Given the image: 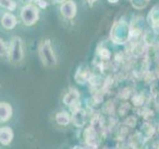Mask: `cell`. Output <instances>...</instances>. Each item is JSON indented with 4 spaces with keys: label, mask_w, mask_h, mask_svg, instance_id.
<instances>
[{
    "label": "cell",
    "mask_w": 159,
    "mask_h": 149,
    "mask_svg": "<svg viewBox=\"0 0 159 149\" xmlns=\"http://www.w3.org/2000/svg\"><path fill=\"white\" fill-rule=\"evenodd\" d=\"M38 9L33 6V5H27V6L23 7L21 11V18L25 25L30 26V25L34 24L38 20Z\"/></svg>",
    "instance_id": "cell-3"
},
{
    "label": "cell",
    "mask_w": 159,
    "mask_h": 149,
    "mask_svg": "<svg viewBox=\"0 0 159 149\" xmlns=\"http://www.w3.org/2000/svg\"><path fill=\"white\" fill-rule=\"evenodd\" d=\"M0 6L8 10H14L16 7V3L14 2V0H0Z\"/></svg>",
    "instance_id": "cell-10"
},
{
    "label": "cell",
    "mask_w": 159,
    "mask_h": 149,
    "mask_svg": "<svg viewBox=\"0 0 159 149\" xmlns=\"http://www.w3.org/2000/svg\"><path fill=\"white\" fill-rule=\"evenodd\" d=\"M56 120L61 125H66L70 121V115L67 112H60L56 115Z\"/></svg>",
    "instance_id": "cell-9"
},
{
    "label": "cell",
    "mask_w": 159,
    "mask_h": 149,
    "mask_svg": "<svg viewBox=\"0 0 159 149\" xmlns=\"http://www.w3.org/2000/svg\"><path fill=\"white\" fill-rule=\"evenodd\" d=\"M9 60L13 63H18L23 59V43L21 38L14 37L9 47Z\"/></svg>",
    "instance_id": "cell-2"
},
{
    "label": "cell",
    "mask_w": 159,
    "mask_h": 149,
    "mask_svg": "<svg viewBox=\"0 0 159 149\" xmlns=\"http://www.w3.org/2000/svg\"><path fill=\"white\" fill-rule=\"evenodd\" d=\"M12 108L10 104L5 102H0V122H5L11 117Z\"/></svg>",
    "instance_id": "cell-6"
},
{
    "label": "cell",
    "mask_w": 159,
    "mask_h": 149,
    "mask_svg": "<svg viewBox=\"0 0 159 149\" xmlns=\"http://www.w3.org/2000/svg\"><path fill=\"white\" fill-rule=\"evenodd\" d=\"M76 4H75L74 1H68V2H65L62 7H61V13L63 14V16H65L68 19H71L75 16L76 14Z\"/></svg>",
    "instance_id": "cell-4"
},
{
    "label": "cell",
    "mask_w": 159,
    "mask_h": 149,
    "mask_svg": "<svg viewBox=\"0 0 159 149\" xmlns=\"http://www.w3.org/2000/svg\"><path fill=\"white\" fill-rule=\"evenodd\" d=\"M40 58H41L43 64L46 67H54L57 64V59L53 52V49L51 47V42L49 40L44 41L39 49Z\"/></svg>",
    "instance_id": "cell-1"
},
{
    "label": "cell",
    "mask_w": 159,
    "mask_h": 149,
    "mask_svg": "<svg viewBox=\"0 0 159 149\" xmlns=\"http://www.w3.org/2000/svg\"><path fill=\"white\" fill-rule=\"evenodd\" d=\"M13 131L10 127H2L0 128V143L3 145H8L12 141Z\"/></svg>",
    "instance_id": "cell-5"
},
{
    "label": "cell",
    "mask_w": 159,
    "mask_h": 149,
    "mask_svg": "<svg viewBox=\"0 0 159 149\" xmlns=\"http://www.w3.org/2000/svg\"><path fill=\"white\" fill-rule=\"evenodd\" d=\"M77 97H78V93L76 92V91H73L70 93H68L66 97H64V102L66 103V104H71L75 99H77Z\"/></svg>",
    "instance_id": "cell-11"
},
{
    "label": "cell",
    "mask_w": 159,
    "mask_h": 149,
    "mask_svg": "<svg viewBox=\"0 0 159 149\" xmlns=\"http://www.w3.org/2000/svg\"><path fill=\"white\" fill-rule=\"evenodd\" d=\"M7 48H6V45H5L4 41L0 38V56H4V55L7 54Z\"/></svg>",
    "instance_id": "cell-12"
},
{
    "label": "cell",
    "mask_w": 159,
    "mask_h": 149,
    "mask_svg": "<svg viewBox=\"0 0 159 149\" xmlns=\"http://www.w3.org/2000/svg\"><path fill=\"white\" fill-rule=\"evenodd\" d=\"M17 23V20L15 18L14 15L6 13L3 15L2 20H1V25L5 29H13L15 27V25Z\"/></svg>",
    "instance_id": "cell-7"
},
{
    "label": "cell",
    "mask_w": 159,
    "mask_h": 149,
    "mask_svg": "<svg viewBox=\"0 0 159 149\" xmlns=\"http://www.w3.org/2000/svg\"><path fill=\"white\" fill-rule=\"evenodd\" d=\"M24 1H26V2H28V3H29V2H31L32 0H24Z\"/></svg>",
    "instance_id": "cell-16"
},
{
    "label": "cell",
    "mask_w": 159,
    "mask_h": 149,
    "mask_svg": "<svg viewBox=\"0 0 159 149\" xmlns=\"http://www.w3.org/2000/svg\"><path fill=\"white\" fill-rule=\"evenodd\" d=\"M84 112L82 111H75L74 115H73V121L76 124L77 126H83L84 123Z\"/></svg>",
    "instance_id": "cell-8"
},
{
    "label": "cell",
    "mask_w": 159,
    "mask_h": 149,
    "mask_svg": "<svg viewBox=\"0 0 159 149\" xmlns=\"http://www.w3.org/2000/svg\"><path fill=\"white\" fill-rule=\"evenodd\" d=\"M38 4H39L42 8H45V7H46V5H47L46 3H45V2L43 1V0H38Z\"/></svg>",
    "instance_id": "cell-13"
},
{
    "label": "cell",
    "mask_w": 159,
    "mask_h": 149,
    "mask_svg": "<svg viewBox=\"0 0 159 149\" xmlns=\"http://www.w3.org/2000/svg\"><path fill=\"white\" fill-rule=\"evenodd\" d=\"M94 1H96V0H88V2H89V3H91V4H92L93 2H94Z\"/></svg>",
    "instance_id": "cell-15"
},
{
    "label": "cell",
    "mask_w": 159,
    "mask_h": 149,
    "mask_svg": "<svg viewBox=\"0 0 159 149\" xmlns=\"http://www.w3.org/2000/svg\"><path fill=\"white\" fill-rule=\"evenodd\" d=\"M55 1H56L57 3H63L65 0H55Z\"/></svg>",
    "instance_id": "cell-14"
}]
</instances>
